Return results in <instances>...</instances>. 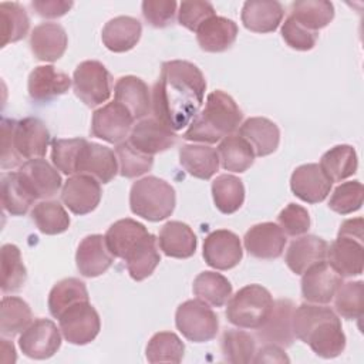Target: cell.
I'll list each match as a JSON object with an SVG mask.
<instances>
[{
    "label": "cell",
    "instance_id": "obj_26",
    "mask_svg": "<svg viewBox=\"0 0 364 364\" xmlns=\"http://www.w3.org/2000/svg\"><path fill=\"white\" fill-rule=\"evenodd\" d=\"M284 9L274 0H249L243 4L240 18L243 26L253 33H272L280 26Z\"/></svg>",
    "mask_w": 364,
    "mask_h": 364
},
{
    "label": "cell",
    "instance_id": "obj_24",
    "mask_svg": "<svg viewBox=\"0 0 364 364\" xmlns=\"http://www.w3.org/2000/svg\"><path fill=\"white\" fill-rule=\"evenodd\" d=\"M68 37L61 24L41 23L30 34V48L40 61H57L65 53Z\"/></svg>",
    "mask_w": 364,
    "mask_h": 364
},
{
    "label": "cell",
    "instance_id": "obj_8",
    "mask_svg": "<svg viewBox=\"0 0 364 364\" xmlns=\"http://www.w3.org/2000/svg\"><path fill=\"white\" fill-rule=\"evenodd\" d=\"M75 95L87 105L97 107L111 97L112 77L105 65L97 60H87L77 65L73 74Z\"/></svg>",
    "mask_w": 364,
    "mask_h": 364
},
{
    "label": "cell",
    "instance_id": "obj_7",
    "mask_svg": "<svg viewBox=\"0 0 364 364\" xmlns=\"http://www.w3.org/2000/svg\"><path fill=\"white\" fill-rule=\"evenodd\" d=\"M176 328L193 343H206L216 337L219 320L208 303L192 299L178 306L175 313Z\"/></svg>",
    "mask_w": 364,
    "mask_h": 364
},
{
    "label": "cell",
    "instance_id": "obj_14",
    "mask_svg": "<svg viewBox=\"0 0 364 364\" xmlns=\"http://www.w3.org/2000/svg\"><path fill=\"white\" fill-rule=\"evenodd\" d=\"M341 283L343 277L328 264V262L324 260L316 263L303 273V299L316 304H327L334 299V294Z\"/></svg>",
    "mask_w": 364,
    "mask_h": 364
},
{
    "label": "cell",
    "instance_id": "obj_11",
    "mask_svg": "<svg viewBox=\"0 0 364 364\" xmlns=\"http://www.w3.org/2000/svg\"><path fill=\"white\" fill-rule=\"evenodd\" d=\"M55 323L48 318H37L21 331L18 347L24 355L34 360L53 357L61 346V334Z\"/></svg>",
    "mask_w": 364,
    "mask_h": 364
},
{
    "label": "cell",
    "instance_id": "obj_50",
    "mask_svg": "<svg viewBox=\"0 0 364 364\" xmlns=\"http://www.w3.org/2000/svg\"><path fill=\"white\" fill-rule=\"evenodd\" d=\"M87 139L84 138H55L51 141L53 165L65 175L77 173V161L80 151Z\"/></svg>",
    "mask_w": 364,
    "mask_h": 364
},
{
    "label": "cell",
    "instance_id": "obj_40",
    "mask_svg": "<svg viewBox=\"0 0 364 364\" xmlns=\"http://www.w3.org/2000/svg\"><path fill=\"white\" fill-rule=\"evenodd\" d=\"M212 196L216 208L222 213L232 215L239 210L245 202L243 182L235 175H219L212 182Z\"/></svg>",
    "mask_w": 364,
    "mask_h": 364
},
{
    "label": "cell",
    "instance_id": "obj_28",
    "mask_svg": "<svg viewBox=\"0 0 364 364\" xmlns=\"http://www.w3.org/2000/svg\"><path fill=\"white\" fill-rule=\"evenodd\" d=\"M114 101L124 105L134 119H142L151 111V94L148 85L135 75H125L114 85Z\"/></svg>",
    "mask_w": 364,
    "mask_h": 364
},
{
    "label": "cell",
    "instance_id": "obj_36",
    "mask_svg": "<svg viewBox=\"0 0 364 364\" xmlns=\"http://www.w3.org/2000/svg\"><path fill=\"white\" fill-rule=\"evenodd\" d=\"M318 165L331 182H340L357 172V152L351 145H336L323 154Z\"/></svg>",
    "mask_w": 364,
    "mask_h": 364
},
{
    "label": "cell",
    "instance_id": "obj_41",
    "mask_svg": "<svg viewBox=\"0 0 364 364\" xmlns=\"http://www.w3.org/2000/svg\"><path fill=\"white\" fill-rule=\"evenodd\" d=\"M34 200L17 172H4L1 175V205L6 212L11 216H23Z\"/></svg>",
    "mask_w": 364,
    "mask_h": 364
},
{
    "label": "cell",
    "instance_id": "obj_4",
    "mask_svg": "<svg viewBox=\"0 0 364 364\" xmlns=\"http://www.w3.org/2000/svg\"><path fill=\"white\" fill-rule=\"evenodd\" d=\"M176 203L175 189L156 176H145L132 183L129 208L134 215L151 222H159L172 215Z\"/></svg>",
    "mask_w": 364,
    "mask_h": 364
},
{
    "label": "cell",
    "instance_id": "obj_52",
    "mask_svg": "<svg viewBox=\"0 0 364 364\" xmlns=\"http://www.w3.org/2000/svg\"><path fill=\"white\" fill-rule=\"evenodd\" d=\"M282 37L289 47L297 51H309L316 46L318 33L307 30L289 16L282 24Z\"/></svg>",
    "mask_w": 364,
    "mask_h": 364
},
{
    "label": "cell",
    "instance_id": "obj_15",
    "mask_svg": "<svg viewBox=\"0 0 364 364\" xmlns=\"http://www.w3.org/2000/svg\"><path fill=\"white\" fill-rule=\"evenodd\" d=\"M101 185L91 175H71L63 185L61 200L74 215L92 212L101 200Z\"/></svg>",
    "mask_w": 364,
    "mask_h": 364
},
{
    "label": "cell",
    "instance_id": "obj_27",
    "mask_svg": "<svg viewBox=\"0 0 364 364\" xmlns=\"http://www.w3.org/2000/svg\"><path fill=\"white\" fill-rule=\"evenodd\" d=\"M327 249L328 243L324 239L314 235H306L290 243L284 260L293 273L303 274L313 264L326 260Z\"/></svg>",
    "mask_w": 364,
    "mask_h": 364
},
{
    "label": "cell",
    "instance_id": "obj_1",
    "mask_svg": "<svg viewBox=\"0 0 364 364\" xmlns=\"http://www.w3.org/2000/svg\"><path fill=\"white\" fill-rule=\"evenodd\" d=\"M206 91V80L193 63L165 61L152 88L151 108L155 119L169 129L179 131L199 112Z\"/></svg>",
    "mask_w": 364,
    "mask_h": 364
},
{
    "label": "cell",
    "instance_id": "obj_6",
    "mask_svg": "<svg viewBox=\"0 0 364 364\" xmlns=\"http://www.w3.org/2000/svg\"><path fill=\"white\" fill-rule=\"evenodd\" d=\"M270 291L260 284H247L228 300L226 318L239 328L256 330L262 327L273 310Z\"/></svg>",
    "mask_w": 364,
    "mask_h": 364
},
{
    "label": "cell",
    "instance_id": "obj_35",
    "mask_svg": "<svg viewBox=\"0 0 364 364\" xmlns=\"http://www.w3.org/2000/svg\"><path fill=\"white\" fill-rule=\"evenodd\" d=\"M218 156L222 168L230 172H245L255 161V152L250 144L240 135H228L218 145Z\"/></svg>",
    "mask_w": 364,
    "mask_h": 364
},
{
    "label": "cell",
    "instance_id": "obj_29",
    "mask_svg": "<svg viewBox=\"0 0 364 364\" xmlns=\"http://www.w3.org/2000/svg\"><path fill=\"white\" fill-rule=\"evenodd\" d=\"M239 135L250 144L255 156H267L273 154L280 142L279 127L264 117L247 118L240 124Z\"/></svg>",
    "mask_w": 364,
    "mask_h": 364
},
{
    "label": "cell",
    "instance_id": "obj_3",
    "mask_svg": "<svg viewBox=\"0 0 364 364\" xmlns=\"http://www.w3.org/2000/svg\"><path fill=\"white\" fill-rule=\"evenodd\" d=\"M243 114L235 100L222 90H216L206 97L202 111L191 121L189 128L182 135L192 142L215 144L232 135L242 124Z\"/></svg>",
    "mask_w": 364,
    "mask_h": 364
},
{
    "label": "cell",
    "instance_id": "obj_12",
    "mask_svg": "<svg viewBox=\"0 0 364 364\" xmlns=\"http://www.w3.org/2000/svg\"><path fill=\"white\" fill-rule=\"evenodd\" d=\"M243 257L240 239L228 229L210 232L203 242V259L216 270H229L239 264Z\"/></svg>",
    "mask_w": 364,
    "mask_h": 364
},
{
    "label": "cell",
    "instance_id": "obj_34",
    "mask_svg": "<svg viewBox=\"0 0 364 364\" xmlns=\"http://www.w3.org/2000/svg\"><path fill=\"white\" fill-rule=\"evenodd\" d=\"M127 263V270L135 282H141L149 277L161 262V255L158 252V239L148 233L138 245L127 255L124 259Z\"/></svg>",
    "mask_w": 364,
    "mask_h": 364
},
{
    "label": "cell",
    "instance_id": "obj_9",
    "mask_svg": "<svg viewBox=\"0 0 364 364\" xmlns=\"http://www.w3.org/2000/svg\"><path fill=\"white\" fill-rule=\"evenodd\" d=\"M63 337L75 346L91 343L100 333L101 321L90 301H80L67 309L58 318Z\"/></svg>",
    "mask_w": 364,
    "mask_h": 364
},
{
    "label": "cell",
    "instance_id": "obj_22",
    "mask_svg": "<svg viewBox=\"0 0 364 364\" xmlns=\"http://www.w3.org/2000/svg\"><path fill=\"white\" fill-rule=\"evenodd\" d=\"M114 262V255L109 252L105 236L88 235L85 236L75 252V263L78 272L84 277H97L105 273Z\"/></svg>",
    "mask_w": 364,
    "mask_h": 364
},
{
    "label": "cell",
    "instance_id": "obj_5",
    "mask_svg": "<svg viewBox=\"0 0 364 364\" xmlns=\"http://www.w3.org/2000/svg\"><path fill=\"white\" fill-rule=\"evenodd\" d=\"M328 264L341 276L353 277L364 269L363 218L347 219L338 229L337 239L327 249Z\"/></svg>",
    "mask_w": 364,
    "mask_h": 364
},
{
    "label": "cell",
    "instance_id": "obj_33",
    "mask_svg": "<svg viewBox=\"0 0 364 364\" xmlns=\"http://www.w3.org/2000/svg\"><path fill=\"white\" fill-rule=\"evenodd\" d=\"M179 162L189 175L205 181L210 179L219 169L218 152L208 145H182L179 149Z\"/></svg>",
    "mask_w": 364,
    "mask_h": 364
},
{
    "label": "cell",
    "instance_id": "obj_30",
    "mask_svg": "<svg viewBox=\"0 0 364 364\" xmlns=\"http://www.w3.org/2000/svg\"><path fill=\"white\" fill-rule=\"evenodd\" d=\"M141 34L142 26L139 20L131 16H118L105 23L101 38L109 51L125 53L136 46Z\"/></svg>",
    "mask_w": 364,
    "mask_h": 364
},
{
    "label": "cell",
    "instance_id": "obj_20",
    "mask_svg": "<svg viewBox=\"0 0 364 364\" xmlns=\"http://www.w3.org/2000/svg\"><path fill=\"white\" fill-rule=\"evenodd\" d=\"M245 249L256 259H277L286 246V235L277 223L263 222L252 226L243 237Z\"/></svg>",
    "mask_w": 364,
    "mask_h": 364
},
{
    "label": "cell",
    "instance_id": "obj_32",
    "mask_svg": "<svg viewBox=\"0 0 364 364\" xmlns=\"http://www.w3.org/2000/svg\"><path fill=\"white\" fill-rule=\"evenodd\" d=\"M149 232L146 228L131 219H119L114 222L107 233H105V242L109 249V252L114 255V257L125 259L127 255L138 245L139 240H142Z\"/></svg>",
    "mask_w": 364,
    "mask_h": 364
},
{
    "label": "cell",
    "instance_id": "obj_37",
    "mask_svg": "<svg viewBox=\"0 0 364 364\" xmlns=\"http://www.w3.org/2000/svg\"><path fill=\"white\" fill-rule=\"evenodd\" d=\"M290 17L307 30L324 28L334 17V6L327 0H299L290 6Z\"/></svg>",
    "mask_w": 364,
    "mask_h": 364
},
{
    "label": "cell",
    "instance_id": "obj_31",
    "mask_svg": "<svg viewBox=\"0 0 364 364\" xmlns=\"http://www.w3.org/2000/svg\"><path fill=\"white\" fill-rule=\"evenodd\" d=\"M159 247L168 257L188 259L195 255L198 240L189 225L179 220L166 222L158 239Z\"/></svg>",
    "mask_w": 364,
    "mask_h": 364
},
{
    "label": "cell",
    "instance_id": "obj_19",
    "mask_svg": "<svg viewBox=\"0 0 364 364\" xmlns=\"http://www.w3.org/2000/svg\"><path fill=\"white\" fill-rule=\"evenodd\" d=\"M77 173L91 175L100 183H108L118 173L117 155L108 146L85 141L78 155Z\"/></svg>",
    "mask_w": 364,
    "mask_h": 364
},
{
    "label": "cell",
    "instance_id": "obj_58",
    "mask_svg": "<svg viewBox=\"0 0 364 364\" xmlns=\"http://www.w3.org/2000/svg\"><path fill=\"white\" fill-rule=\"evenodd\" d=\"M252 363H289L283 348L276 344H263V347L255 353Z\"/></svg>",
    "mask_w": 364,
    "mask_h": 364
},
{
    "label": "cell",
    "instance_id": "obj_49",
    "mask_svg": "<svg viewBox=\"0 0 364 364\" xmlns=\"http://www.w3.org/2000/svg\"><path fill=\"white\" fill-rule=\"evenodd\" d=\"M364 283L361 280L341 283L334 297V307L338 316L347 320H358L363 316Z\"/></svg>",
    "mask_w": 364,
    "mask_h": 364
},
{
    "label": "cell",
    "instance_id": "obj_23",
    "mask_svg": "<svg viewBox=\"0 0 364 364\" xmlns=\"http://www.w3.org/2000/svg\"><path fill=\"white\" fill-rule=\"evenodd\" d=\"M71 82V78L54 65H38L28 75V95L37 102H48L65 94Z\"/></svg>",
    "mask_w": 364,
    "mask_h": 364
},
{
    "label": "cell",
    "instance_id": "obj_54",
    "mask_svg": "<svg viewBox=\"0 0 364 364\" xmlns=\"http://www.w3.org/2000/svg\"><path fill=\"white\" fill-rule=\"evenodd\" d=\"M279 226L289 236H300L310 229V216L306 208L297 203H289L277 216Z\"/></svg>",
    "mask_w": 364,
    "mask_h": 364
},
{
    "label": "cell",
    "instance_id": "obj_17",
    "mask_svg": "<svg viewBox=\"0 0 364 364\" xmlns=\"http://www.w3.org/2000/svg\"><path fill=\"white\" fill-rule=\"evenodd\" d=\"M13 141L21 159L43 158L50 144V131L40 118L27 117L16 121Z\"/></svg>",
    "mask_w": 364,
    "mask_h": 364
},
{
    "label": "cell",
    "instance_id": "obj_16",
    "mask_svg": "<svg viewBox=\"0 0 364 364\" xmlns=\"http://www.w3.org/2000/svg\"><path fill=\"white\" fill-rule=\"evenodd\" d=\"M178 141V135L161 124L155 118H145L138 121L128 136V142L139 152L154 156L172 148Z\"/></svg>",
    "mask_w": 364,
    "mask_h": 364
},
{
    "label": "cell",
    "instance_id": "obj_25",
    "mask_svg": "<svg viewBox=\"0 0 364 364\" xmlns=\"http://www.w3.org/2000/svg\"><path fill=\"white\" fill-rule=\"evenodd\" d=\"M237 24L222 16H212L196 30L199 47L208 53H222L233 46L237 37Z\"/></svg>",
    "mask_w": 364,
    "mask_h": 364
},
{
    "label": "cell",
    "instance_id": "obj_46",
    "mask_svg": "<svg viewBox=\"0 0 364 364\" xmlns=\"http://www.w3.org/2000/svg\"><path fill=\"white\" fill-rule=\"evenodd\" d=\"M146 360L149 363H181L185 344L172 331L155 333L146 344Z\"/></svg>",
    "mask_w": 364,
    "mask_h": 364
},
{
    "label": "cell",
    "instance_id": "obj_51",
    "mask_svg": "<svg viewBox=\"0 0 364 364\" xmlns=\"http://www.w3.org/2000/svg\"><path fill=\"white\" fill-rule=\"evenodd\" d=\"M364 188L360 181L340 183L331 193L328 208L340 215H348L358 210L363 205Z\"/></svg>",
    "mask_w": 364,
    "mask_h": 364
},
{
    "label": "cell",
    "instance_id": "obj_56",
    "mask_svg": "<svg viewBox=\"0 0 364 364\" xmlns=\"http://www.w3.org/2000/svg\"><path fill=\"white\" fill-rule=\"evenodd\" d=\"M16 125V119L3 118L1 119V169H13L16 166H20L23 159L18 156L14 148L13 141V129Z\"/></svg>",
    "mask_w": 364,
    "mask_h": 364
},
{
    "label": "cell",
    "instance_id": "obj_55",
    "mask_svg": "<svg viewBox=\"0 0 364 364\" xmlns=\"http://www.w3.org/2000/svg\"><path fill=\"white\" fill-rule=\"evenodd\" d=\"M176 6L173 0H145L142 1V16L149 26L164 28L172 24Z\"/></svg>",
    "mask_w": 364,
    "mask_h": 364
},
{
    "label": "cell",
    "instance_id": "obj_38",
    "mask_svg": "<svg viewBox=\"0 0 364 364\" xmlns=\"http://www.w3.org/2000/svg\"><path fill=\"white\" fill-rule=\"evenodd\" d=\"M87 286L77 277H67L53 286L48 294V310L55 318L80 301H88Z\"/></svg>",
    "mask_w": 364,
    "mask_h": 364
},
{
    "label": "cell",
    "instance_id": "obj_48",
    "mask_svg": "<svg viewBox=\"0 0 364 364\" xmlns=\"http://www.w3.org/2000/svg\"><path fill=\"white\" fill-rule=\"evenodd\" d=\"M115 155L118 159V173L124 178L141 176L151 171L154 165V156L136 151L128 141L117 144Z\"/></svg>",
    "mask_w": 364,
    "mask_h": 364
},
{
    "label": "cell",
    "instance_id": "obj_44",
    "mask_svg": "<svg viewBox=\"0 0 364 364\" xmlns=\"http://www.w3.org/2000/svg\"><path fill=\"white\" fill-rule=\"evenodd\" d=\"M31 219L44 235H58L70 228V216L57 200H41L31 210Z\"/></svg>",
    "mask_w": 364,
    "mask_h": 364
},
{
    "label": "cell",
    "instance_id": "obj_43",
    "mask_svg": "<svg viewBox=\"0 0 364 364\" xmlns=\"http://www.w3.org/2000/svg\"><path fill=\"white\" fill-rule=\"evenodd\" d=\"M1 17V47L23 40L30 28V18L26 9L17 1H3L0 4Z\"/></svg>",
    "mask_w": 364,
    "mask_h": 364
},
{
    "label": "cell",
    "instance_id": "obj_45",
    "mask_svg": "<svg viewBox=\"0 0 364 364\" xmlns=\"http://www.w3.org/2000/svg\"><path fill=\"white\" fill-rule=\"evenodd\" d=\"M27 280V270L21 259V252L16 245L1 246V290L3 293L18 291Z\"/></svg>",
    "mask_w": 364,
    "mask_h": 364
},
{
    "label": "cell",
    "instance_id": "obj_53",
    "mask_svg": "<svg viewBox=\"0 0 364 364\" xmlns=\"http://www.w3.org/2000/svg\"><path fill=\"white\" fill-rule=\"evenodd\" d=\"M215 16V9L209 1H182L179 4L178 11V21L185 28L195 31L199 28V26L206 21L209 17Z\"/></svg>",
    "mask_w": 364,
    "mask_h": 364
},
{
    "label": "cell",
    "instance_id": "obj_21",
    "mask_svg": "<svg viewBox=\"0 0 364 364\" xmlns=\"http://www.w3.org/2000/svg\"><path fill=\"white\" fill-rule=\"evenodd\" d=\"M333 182L327 178L318 164L297 166L290 178L291 192L307 203L323 202L331 191Z\"/></svg>",
    "mask_w": 364,
    "mask_h": 364
},
{
    "label": "cell",
    "instance_id": "obj_42",
    "mask_svg": "<svg viewBox=\"0 0 364 364\" xmlns=\"http://www.w3.org/2000/svg\"><path fill=\"white\" fill-rule=\"evenodd\" d=\"M33 321L30 306L20 297L4 296L0 307V330L3 336H16Z\"/></svg>",
    "mask_w": 364,
    "mask_h": 364
},
{
    "label": "cell",
    "instance_id": "obj_18",
    "mask_svg": "<svg viewBox=\"0 0 364 364\" xmlns=\"http://www.w3.org/2000/svg\"><path fill=\"white\" fill-rule=\"evenodd\" d=\"M294 304L289 299H279L273 304V310L266 323L256 328V337L263 344H276L279 347H290L294 341L293 333Z\"/></svg>",
    "mask_w": 364,
    "mask_h": 364
},
{
    "label": "cell",
    "instance_id": "obj_39",
    "mask_svg": "<svg viewBox=\"0 0 364 364\" xmlns=\"http://www.w3.org/2000/svg\"><path fill=\"white\" fill-rule=\"evenodd\" d=\"M193 294L213 307H222L232 296L230 282L220 273L202 272L199 273L192 286Z\"/></svg>",
    "mask_w": 364,
    "mask_h": 364
},
{
    "label": "cell",
    "instance_id": "obj_47",
    "mask_svg": "<svg viewBox=\"0 0 364 364\" xmlns=\"http://www.w3.org/2000/svg\"><path fill=\"white\" fill-rule=\"evenodd\" d=\"M220 347L223 358L233 364H247L256 353L255 337L243 330H226L222 334Z\"/></svg>",
    "mask_w": 364,
    "mask_h": 364
},
{
    "label": "cell",
    "instance_id": "obj_10",
    "mask_svg": "<svg viewBox=\"0 0 364 364\" xmlns=\"http://www.w3.org/2000/svg\"><path fill=\"white\" fill-rule=\"evenodd\" d=\"M131 112L117 101L97 108L91 119V134L109 144H121L134 127Z\"/></svg>",
    "mask_w": 364,
    "mask_h": 364
},
{
    "label": "cell",
    "instance_id": "obj_13",
    "mask_svg": "<svg viewBox=\"0 0 364 364\" xmlns=\"http://www.w3.org/2000/svg\"><path fill=\"white\" fill-rule=\"evenodd\" d=\"M17 173L34 199L53 198L63 183L58 169L43 158L26 161L18 166Z\"/></svg>",
    "mask_w": 364,
    "mask_h": 364
},
{
    "label": "cell",
    "instance_id": "obj_2",
    "mask_svg": "<svg viewBox=\"0 0 364 364\" xmlns=\"http://www.w3.org/2000/svg\"><path fill=\"white\" fill-rule=\"evenodd\" d=\"M294 337L309 344L323 358H334L346 348V336L338 316L320 304L303 303L293 311Z\"/></svg>",
    "mask_w": 364,
    "mask_h": 364
},
{
    "label": "cell",
    "instance_id": "obj_57",
    "mask_svg": "<svg viewBox=\"0 0 364 364\" xmlns=\"http://www.w3.org/2000/svg\"><path fill=\"white\" fill-rule=\"evenodd\" d=\"M73 1L65 0H34L31 1V7L36 13L46 18H57L70 11L73 7Z\"/></svg>",
    "mask_w": 364,
    "mask_h": 364
}]
</instances>
